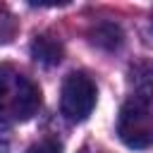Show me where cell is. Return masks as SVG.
<instances>
[{
  "mask_svg": "<svg viewBox=\"0 0 153 153\" xmlns=\"http://www.w3.org/2000/svg\"><path fill=\"white\" fill-rule=\"evenodd\" d=\"M41 108L38 84L10 62L0 65V122L17 124L31 120Z\"/></svg>",
  "mask_w": 153,
  "mask_h": 153,
  "instance_id": "cell-1",
  "label": "cell"
},
{
  "mask_svg": "<svg viewBox=\"0 0 153 153\" xmlns=\"http://www.w3.org/2000/svg\"><path fill=\"white\" fill-rule=\"evenodd\" d=\"M117 136L124 146L143 151L153 146V110L146 100H127L120 108L117 117Z\"/></svg>",
  "mask_w": 153,
  "mask_h": 153,
  "instance_id": "cell-2",
  "label": "cell"
},
{
  "mask_svg": "<svg viewBox=\"0 0 153 153\" xmlns=\"http://www.w3.org/2000/svg\"><path fill=\"white\" fill-rule=\"evenodd\" d=\"M62 115L72 122H84L96 108V84L84 72H72L62 81L60 91Z\"/></svg>",
  "mask_w": 153,
  "mask_h": 153,
  "instance_id": "cell-3",
  "label": "cell"
},
{
  "mask_svg": "<svg viewBox=\"0 0 153 153\" xmlns=\"http://www.w3.org/2000/svg\"><path fill=\"white\" fill-rule=\"evenodd\" d=\"M129 88L134 91L136 100L151 103L153 98V62L151 60H136L129 65Z\"/></svg>",
  "mask_w": 153,
  "mask_h": 153,
  "instance_id": "cell-4",
  "label": "cell"
},
{
  "mask_svg": "<svg viewBox=\"0 0 153 153\" xmlns=\"http://www.w3.org/2000/svg\"><path fill=\"white\" fill-rule=\"evenodd\" d=\"M31 55L43 65H57L62 60V43L50 33H41L31 43Z\"/></svg>",
  "mask_w": 153,
  "mask_h": 153,
  "instance_id": "cell-5",
  "label": "cell"
},
{
  "mask_svg": "<svg viewBox=\"0 0 153 153\" xmlns=\"http://www.w3.org/2000/svg\"><path fill=\"white\" fill-rule=\"evenodd\" d=\"M88 38H91L93 45H98L103 50H115V48L122 45V31L112 22H98L96 26H91Z\"/></svg>",
  "mask_w": 153,
  "mask_h": 153,
  "instance_id": "cell-6",
  "label": "cell"
},
{
  "mask_svg": "<svg viewBox=\"0 0 153 153\" xmlns=\"http://www.w3.org/2000/svg\"><path fill=\"white\" fill-rule=\"evenodd\" d=\"M17 31H19V19L0 2V45L12 43L14 36H17Z\"/></svg>",
  "mask_w": 153,
  "mask_h": 153,
  "instance_id": "cell-7",
  "label": "cell"
},
{
  "mask_svg": "<svg viewBox=\"0 0 153 153\" xmlns=\"http://www.w3.org/2000/svg\"><path fill=\"white\" fill-rule=\"evenodd\" d=\"M26 153H62V146L55 139H41L26 148Z\"/></svg>",
  "mask_w": 153,
  "mask_h": 153,
  "instance_id": "cell-8",
  "label": "cell"
}]
</instances>
